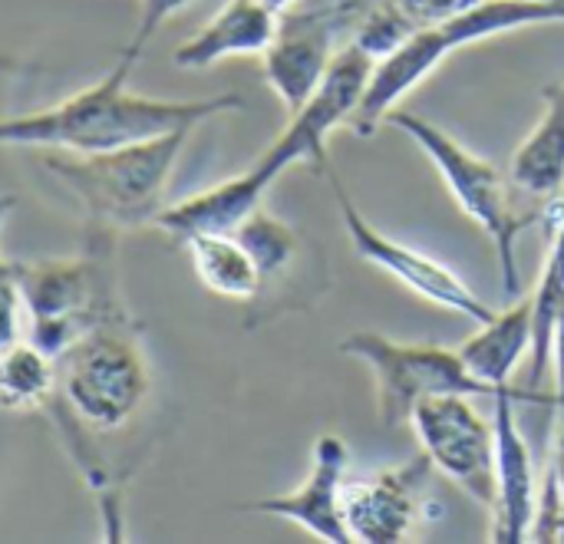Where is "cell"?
Instances as JSON below:
<instances>
[{"label": "cell", "mask_w": 564, "mask_h": 544, "mask_svg": "<svg viewBox=\"0 0 564 544\" xmlns=\"http://www.w3.org/2000/svg\"><path fill=\"white\" fill-rule=\"evenodd\" d=\"M340 350L370 367L377 383V410L383 429L397 433L410 426L413 410L430 396H473L492 400L496 390L482 383L459 350L436 344H400L373 330L350 334Z\"/></svg>", "instance_id": "ba28073f"}, {"label": "cell", "mask_w": 564, "mask_h": 544, "mask_svg": "<svg viewBox=\"0 0 564 544\" xmlns=\"http://www.w3.org/2000/svg\"><path fill=\"white\" fill-rule=\"evenodd\" d=\"M119 231L89 228L79 254L17 261L30 340L50 357L66 353L89 330L129 320L116 261Z\"/></svg>", "instance_id": "3957f363"}, {"label": "cell", "mask_w": 564, "mask_h": 544, "mask_svg": "<svg viewBox=\"0 0 564 544\" xmlns=\"http://www.w3.org/2000/svg\"><path fill=\"white\" fill-rule=\"evenodd\" d=\"M235 235L245 241V248L251 251V258L261 271V294L254 297V307L281 297V287L294 281V271L301 264V235L288 221L271 215L264 205L258 211H251L235 228Z\"/></svg>", "instance_id": "44dd1931"}, {"label": "cell", "mask_w": 564, "mask_h": 544, "mask_svg": "<svg viewBox=\"0 0 564 544\" xmlns=\"http://www.w3.org/2000/svg\"><path fill=\"white\" fill-rule=\"evenodd\" d=\"M59 396L56 357L33 340H13L0 350V410L46 413Z\"/></svg>", "instance_id": "ffe728a7"}, {"label": "cell", "mask_w": 564, "mask_h": 544, "mask_svg": "<svg viewBox=\"0 0 564 544\" xmlns=\"http://www.w3.org/2000/svg\"><path fill=\"white\" fill-rule=\"evenodd\" d=\"M542 221L549 231V254L542 278L535 284V340H532V380L535 390L545 383L552 367L555 327L564 311V192L542 208Z\"/></svg>", "instance_id": "d6986e66"}, {"label": "cell", "mask_w": 564, "mask_h": 544, "mask_svg": "<svg viewBox=\"0 0 564 544\" xmlns=\"http://www.w3.org/2000/svg\"><path fill=\"white\" fill-rule=\"evenodd\" d=\"M433 463L416 456L406 466L344 482V519L350 538L360 544H397L420 535L436 522L443 505L433 502Z\"/></svg>", "instance_id": "8fae6325"}, {"label": "cell", "mask_w": 564, "mask_h": 544, "mask_svg": "<svg viewBox=\"0 0 564 544\" xmlns=\"http://www.w3.org/2000/svg\"><path fill=\"white\" fill-rule=\"evenodd\" d=\"M535 340V297H516L512 307L499 311L489 324L459 347L466 367L492 390L509 387L516 367L532 353Z\"/></svg>", "instance_id": "e0dca14e"}, {"label": "cell", "mask_w": 564, "mask_h": 544, "mask_svg": "<svg viewBox=\"0 0 564 544\" xmlns=\"http://www.w3.org/2000/svg\"><path fill=\"white\" fill-rule=\"evenodd\" d=\"M264 3H268V7H271V10H274L278 17H281V13H288V10H291V7H294L297 0H264Z\"/></svg>", "instance_id": "d4e9b609"}, {"label": "cell", "mask_w": 564, "mask_h": 544, "mask_svg": "<svg viewBox=\"0 0 564 544\" xmlns=\"http://www.w3.org/2000/svg\"><path fill=\"white\" fill-rule=\"evenodd\" d=\"M13 198L0 195V228L7 215L13 211ZM20 311H23V291H20V271L17 261H10L0 248V350L13 340H20Z\"/></svg>", "instance_id": "7402d4cb"}, {"label": "cell", "mask_w": 564, "mask_h": 544, "mask_svg": "<svg viewBox=\"0 0 564 544\" xmlns=\"http://www.w3.org/2000/svg\"><path fill=\"white\" fill-rule=\"evenodd\" d=\"M182 244L192 258L198 281L212 294L225 301L254 304V297L261 294V271L235 231H198L188 235Z\"/></svg>", "instance_id": "ac0fdd59"}, {"label": "cell", "mask_w": 564, "mask_h": 544, "mask_svg": "<svg viewBox=\"0 0 564 544\" xmlns=\"http://www.w3.org/2000/svg\"><path fill=\"white\" fill-rule=\"evenodd\" d=\"M516 403H542L555 406L552 393L499 387L492 396V433H496V505H492V532L489 542L519 544L532 538L535 512H539V486H535V459L532 446L519 429Z\"/></svg>", "instance_id": "7c38bea8"}, {"label": "cell", "mask_w": 564, "mask_h": 544, "mask_svg": "<svg viewBox=\"0 0 564 544\" xmlns=\"http://www.w3.org/2000/svg\"><path fill=\"white\" fill-rule=\"evenodd\" d=\"M321 172H324V178H327V185H330V192H334V202H337V211H340V218H344V228H347V235H350V244H354V251L367 261V264H373V268H380L383 274H390L393 281H400L403 287H410L416 297H423V301H430V304H440V307H446V311H453V314H463V317H469L473 324H489L499 311H492L453 268H446L443 261H436V258H430V254H423V251H416V248H410V244H400V241H393L390 235H383L360 208H357V202L350 198V192H347V185L340 182V175H337V168L330 165V159L327 162H321Z\"/></svg>", "instance_id": "9c48e42d"}, {"label": "cell", "mask_w": 564, "mask_h": 544, "mask_svg": "<svg viewBox=\"0 0 564 544\" xmlns=\"http://www.w3.org/2000/svg\"><path fill=\"white\" fill-rule=\"evenodd\" d=\"M350 449L337 433H324L314 443L311 453V472L304 486H297L288 496L251 502V512L288 519L301 529H307L314 538L330 544H350V529L344 519V482H347Z\"/></svg>", "instance_id": "5bb4252c"}, {"label": "cell", "mask_w": 564, "mask_h": 544, "mask_svg": "<svg viewBox=\"0 0 564 544\" xmlns=\"http://www.w3.org/2000/svg\"><path fill=\"white\" fill-rule=\"evenodd\" d=\"M192 132H169L109 152H43V168L76 198L89 228L132 231L169 208L172 168Z\"/></svg>", "instance_id": "277c9868"}, {"label": "cell", "mask_w": 564, "mask_h": 544, "mask_svg": "<svg viewBox=\"0 0 564 544\" xmlns=\"http://www.w3.org/2000/svg\"><path fill=\"white\" fill-rule=\"evenodd\" d=\"M545 112L509 162V182L529 202L549 205L564 192V83L542 89Z\"/></svg>", "instance_id": "2e32d148"}, {"label": "cell", "mask_w": 564, "mask_h": 544, "mask_svg": "<svg viewBox=\"0 0 564 544\" xmlns=\"http://www.w3.org/2000/svg\"><path fill=\"white\" fill-rule=\"evenodd\" d=\"M539 23H564V0H482L433 26L416 30L400 50H393L373 66L364 102L347 122V129L357 139H370L387 122V116L400 106V99L413 86H420L433 69H440V63L449 53Z\"/></svg>", "instance_id": "5b68a950"}, {"label": "cell", "mask_w": 564, "mask_h": 544, "mask_svg": "<svg viewBox=\"0 0 564 544\" xmlns=\"http://www.w3.org/2000/svg\"><path fill=\"white\" fill-rule=\"evenodd\" d=\"M281 17L264 0H228L192 40L175 46L178 69H208L228 56H264Z\"/></svg>", "instance_id": "9a60e30c"}, {"label": "cell", "mask_w": 564, "mask_h": 544, "mask_svg": "<svg viewBox=\"0 0 564 544\" xmlns=\"http://www.w3.org/2000/svg\"><path fill=\"white\" fill-rule=\"evenodd\" d=\"M354 26L350 13L334 0L330 7L317 10H288L281 13L278 36L264 50V79L274 96L284 102L288 116H294L327 76L337 56L340 30Z\"/></svg>", "instance_id": "4fadbf2b"}, {"label": "cell", "mask_w": 564, "mask_h": 544, "mask_svg": "<svg viewBox=\"0 0 564 544\" xmlns=\"http://www.w3.org/2000/svg\"><path fill=\"white\" fill-rule=\"evenodd\" d=\"M59 400L93 433H119L152 393V370L139 324L112 320L56 357Z\"/></svg>", "instance_id": "52a82bcc"}, {"label": "cell", "mask_w": 564, "mask_h": 544, "mask_svg": "<svg viewBox=\"0 0 564 544\" xmlns=\"http://www.w3.org/2000/svg\"><path fill=\"white\" fill-rule=\"evenodd\" d=\"M373 66L377 59L354 40L340 46L317 93L288 119L284 132L271 142V149H264L241 175L169 205L155 218V228L172 235L175 241H185L198 231H235L251 211L264 205L268 188L294 162H327V135L354 119L370 86Z\"/></svg>", "instance_id": "6da1fadb"}, {"label": "cell", "mask_w": 564, "mask_h": 544, "mask_svg": "<svg viewBox=\"0 0 564 544\" xmlns=\"http://www.w3.org/2000/svg\"><path fill=\"white\" fill-rule=\"evenodd\" d=\"M132 69L135 59L119 53V59L99 83L53 106L0 119V145L89 155V152H109V149L149 142L182 129L192 132L215 116L245 109V96L238 93H221L208 99L139 96L129 89Z\"/></svg>", "instance_id": "7a4b0ae2"}, {"label": "cell", "mask_w": 564, "mask_h": 544, "mask_svg": "<svg viewBox=\"0 0 564 544\" xmlns=\"http://www.w3.org/2000/svg\"><path fill=\"white\" fill-rule=\"evenodd\" d=\"M387 122L393 129H400L403 135H410L436 165L440 178L446 182L453 202L492 238L496 248V261H499V274H502V291L509 297L522 294V281H519V258H516V244L519 235L542 218V211H522L516 205V185L509 182V175H502L499 165H492L489 159L469 152L463 142H456L446 129H440L436 122L410 112V109H393L387 116Z\"/></svg>", "instance_id": "8992f818"}, {"label": "cell", "mask_w": 564, "mask_h": 544, "mask_svg": "<svg viewBox=\"0 0 564 544\" xmlns=\"http://www.w3.org/2000/svg\"><path fill=\"white\" fill-rule=\"evenodd\" d=\"M188 3H195V0H139V23H135V30H132V36H129L122 56H129V59L139 63V56L145 53L149 40L159 33V26H162L165 20H172L178 10H185Z\"/></svg>", "instance_id": "603a6c76"}, {"label": "cell", "mask_w": 564, "mask_h": 544, "mask_svg": "<svg viewBox=\"0 0 564 544\" xmlns=\"http://www.w3.org/2000/svg\"><path fill=\"white\" fill-rule=\"evenodd\" d=\"M552 363H555V373H558V393H555V406H558V436H555V463H552V472L558 476L564 492V311L562 317H558V327H555Z\"/></svg>", "instance_id": "cb8c5ba5"}, {"label": "cell", "mask_w": 564, "mask_h": 544, "mask_svg": "<svg viewBox=\"0 0 564 544\" xmlns=\"http://www.w3.org/2000/svg\"><path fill=\"white\" fill-rule=\"evenodd\" d=\"M433 469L456 482L476 505H496V433L473 410V396H430L410 420Z\"/></svg>", "instance_id": "30bf717a"}]
</instances>
